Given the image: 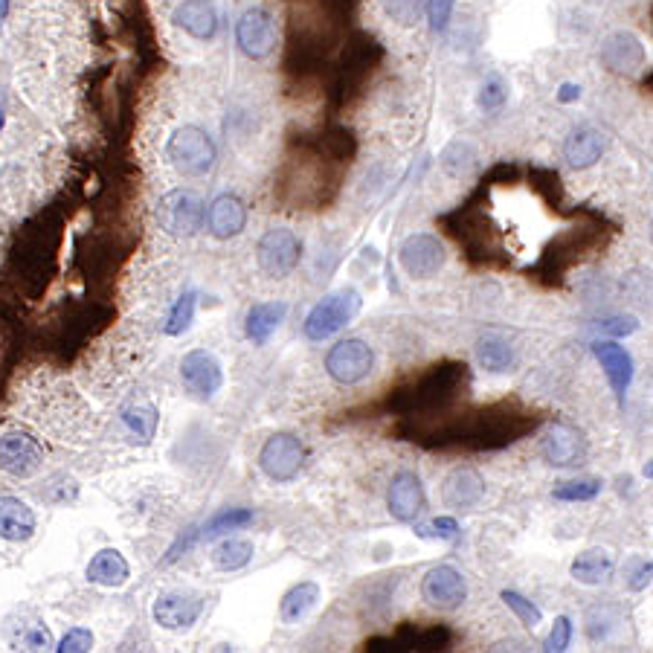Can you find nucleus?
<instances>
[{
	"instance_id": "1",
	"label": "nucleus",
	"mask_w": 653,
	"mask_h": 653,
	"mask_svg": "<svg viewBox=\"0 0 653 653\" xmlns=\"http://www.w3.org/2000/svg\"><path fill=\"white\" fill-rule=\"evenodd\" d=\"M363 308V299L357 294L355 288H343V291H334L323 297L305 317L302 323V331L311 343H323L328 337H334L337 331L349 326L360 314Z\"/></svg>"
},
{
	"instance_id": "2",
	"label": "nucleus",
	"mask_w": 653,
	"mask_h": 653,
	"mask_svg": "<svg viewBox=\"0 0 653 653\" xmlns=\"http://www.w3.org/2000/svg\"><path fill=\"white\" fill-rule=\"evenodd\" d=\"M166 154H169L172 166L178 169L180 175H186V178H201V175H207L209 169L215 166V157H218L212 137H209L204 128H198V125H183V128H178V131L169 137Z\"/></svg>"
},
{
	"instance_id": "3",
	"label": "nucleus",
	"mask_w": 653,
	"mask_h": 653,
	"mask_svg": "<svg viewBox=\"0 0 653 653\" xmlns=\"http://www.w3.org/2000/svg\"><path fill=\"white\" fill-rule=\"evenodd\" d=\"M204 201L192 189H172L157 204V221L160 230L172 238H192L204 227Z\"/></svg>"
},
{
	"instance_id": "4",
	"label": "nucleus",
	"mask_w": 653,
	"mask_h": 653,
	"mask_svg": "<svg viewBox=\"0 0 653 653\" xmlns=\"http://www.w3.org/2000/svg\"><path fill=\"white\" fill-rule=\"evenodd\" d=\"M375 369V352L366 340L360 337H346L337 340L326 355V372L334 384L355 386L366 381Z\"/></svg>"
},
{
	"instance_id": "5",
	"label": "nucleus",
	"mask_w": 653,
	"mask_h": 653,
	"mask_svg": "<svg viewBox=\"0 0 653 653\" xmlns=\"http://www.w3.org/2000/svg\"><path fill=\"white\" fill-rule=\"evenodd\" d=\"M302 259V241L288 227H273L256 244V262L259 270L270 279H285L297 270Z\"/></svg>"
},
{
	"instance_id": "6",
	"label": "nucleus",
	"mask_w": 653,
	"mask_h": 653,
	"mask_svg": "<svg viewBox=\"0 0 653 653\" xmlns=\"http://www.w3.org/2000/svg\"><path fill=\"white\" fill-rule=\"evenodd\" d=\"M305 465V445L294 433H273L259 450V468L273 482L297 479Z\"/></svg>"
},
{
	"instance_id": "7",
	"label": "nucleus",
	"mask_w": 653,
	"mask_h": 653,
	"mask_svg": "<svg viewBox=\"0 0 653 653\" xmlns=\"http://www.w3.org/2000/svg\"><path fill=\"white\" fill-rule=\"evenodd\" d=\"M398 265L413 279H430L447 265V250L442 238L433 233H413L398 247Z\"/></svg>"
},
{
	"instance_id": "8",
	"label": "nucleus",
	"mask_w": 653,
	"mask_h": 653,
	"mask_svg": "<svg viewBox=\"0 0 653 653\" xmlns=\"http://www.w3.org/2000/svg\"><path fill=\"white\" fill-rule=\"evenodd\" d=\"M421 598L433 607V610H459L468 598V581L465 575L450 564H439L427 569V575L421 578Z\"/></svg>"
},
{
	"instance_id": "9",
	"label": "nucleus",
	"mask_w": 653,
	"mask_h": 653,
	"mask_svg": "<svg viewBox=\"0 0 653 653\" xmlns=\"http://www.w3.org/2000/svg\"><path fill=\"white\" fill-rule=\"evenodd\" d=\"M180 378L198 401H209L224 386V366L207 349H192L180 360Z\"/></svg>"
},
{
	"instance_id": "10",
	"label": "nucleus",
	"mask_w": 653,
	"mask_h": 653,
	"mask_svg": "<svg viewBox=\"0 0 653 653\" xmlns=\"http://www.w3.org/2000/svg\"><path fill=\"white\" fill-rule=\"evenodd\" d=\"M540 453L552 468H578L587 462V439L581 430L569 427V424H552L540 442Z\"/></svg>"
},
{
	"instance_id": "11",
	"label": "nucleus",
	"mask_w": 653,
	"mask_h": 653,
	"mask_svg": "<svg viewBox=\"0 0 653 653\" xmlns=\"http://www.w3.org/2000/svg\"><path fill=\"white\" fill-rule=\"evenodd\" d=\"M236 44L247 59H268L276 47V27L265 9H247L236 24Z\"/></svg>"
},
{
	"instance_id": "12",
	"label": "nucleus",
	"mask_w": 653,
	"mask_h": 653,
	"mask_svg": "<svg viewBox=\"0 0 653 653\" xmlns=\"http://www.w3.org/2000/svg\"><path fill=\"white\" fill-rule=\"evenodd\" d=\"M386 505H389V514L398 523H416L418 517L424 514V508H427V494H424V485H421L418 474L398 471V474L392 476Z\"/></svg>"
},
{
	"instance_id": "13",
	"label": "nucleus",
	"mask_w": 653,
	"mask_h": 653,
	"mask_svg": "<svg viewBox=\"0 0 653 653\" xmlns=\"http://www.w3.org/2000/svg\"><path fill=\"white\" fill-rule=\"evenodd\" d=\"M601 61L619 76H636L645 67V44L630 30L610 32L601 44Z\"/></svg>"
},
{
	"instance_id": "14",
	"label": "nucleus",
	"mask_w": 653,
	"mask_h": 653,
	"mask_svg": "<svg viewBox=\"0 0 653 653\" xmlns=\"http://www.w3.org/2000/svg\"><path fill=\"white\" fill-rule=\"evenodd\" d=\"M44 462V447L30 433H6L0 439V468L12 476H30Z\"/></svg>"
},
{
	"instance_id": "15",
	"label": "nucleus",
	"mask_w": 653,
	"mask_h": 653,
	"mask_svg": "<svg viewBox=\"0 0 653 653\" xmlns=\"http://www.w3.org/2000/svg\"><path fill=\"white\" fill-rule=\"evenodd\" d=\"M204 613V598L195 593H163L154 601V622L163 630H189Z\"/></svg>"
},
{
	"instance_id": "16",
	"label": "nucleus",
	"mask_w": 653,
	"mask_h": 653,
	"mask_svg": "<svg viewBox=\"0 0 653 653\" xmlns=\"http://www.w3.org/2000/svg\"><path fill=\"white\" fill-rule=\"evenodd\" d=\"M593 355L595 360L601 363L607 381H610V386H613V395H616L619 407L624 410V404H627V389H630V384H633V372H636L633 355H630L624 346L610 343V340L593 343Z\"/></svg>"
},
{
	"instance_id": "17",
	"label": "nucleus",
	"mask_w": 653,
	"mask_h": 653,
	"mask_svg": "<svg viewBox=\"0 0 653 653\" xmlns=\"http://www.w3.org/2000/svg\"><path fill=\"white\" fill-rule=\"evenodd\" d=\"M204 221H207L209 236L218 238V241H230V238L241 236L247 227V204L230 192L218 195L204 212Z\"/></svg>"
},
{
	"instance_id": "18",
	"label": "nucleus",
	"mask_w": 653,
	"mask_h": 653,
	"mask_svg": "<svg viewBox=\"0 0 653 653\" xmlns=\"http://www.w3.org/2000/svg\"><path fill=\"white\" fill-rule=\"evenodd\" d=\"M485 500V479L474 468H456L442 482V503L456 511H474Z\"/></svg>"
},
{
	"instance_id": "19",
	"label": "nucleus",
	"mask_w": 653,
	"mask_h": 653,
	"mask_svg": "<svg viewBox=\"0 0 653 653\" xmlns=\"http://www.w3.org/2000/svg\"><path fill=\"white\" fill-rule=\"evenodd\" d=\"M607 149V140L604 134L593 128V125H581V128H572L569 137L564 143V157L572 169H590L601 160V154Z\"/></svg>"
},
{
	"instance_id": "20",
	"label": "nucleus",
	"mask_w": 653,
	"mask_h": 653,
	"mask_svg": "<svg viewBox=\"0 0 653 653\" xmlns=\"http://www.w3.org/2000/svg\"><path fill=\"white\" fill-rule=\"evenodd\" d=\"M288 302L282 299H273V302H253L250 311H247V320H244V334L247 340H253L256 346H265L270 337L276 334V328L285 323L288 317Z\"/></svg>"
},
{
	"instance_id": "21",
	"label": "nucleus",
	"mask_w": 653,
	"mask_h": 653,
	"mask_svg": "<svg viewBox=\"0 0 653 653\" xmlns=\"http://www.w3.org/2000/svg\"><path fill=\"white\" fill-rule=\"evenodd\" d=\"M172 21L180 30L189 32L192 38H201V41H207L218 32V12H215L212 0H183L175 9Z\"/></svg>"
},
{
	"instance_id": "22",
	"label": "nucleus",
	"mask_w": 653,
	"mask_h": 653,
	"mask_svg": "<svg viewBox=\"0 0 653 653\" xmlns=\"http://www.w3.org/2000/svg\"><path fill=\"white\" fill-rule=\"evenodd\" d=\"M35 532V514L27 503L6 497L0 500V537L12 543H24Z\"/></svg>"
},
{
	"instance_id": "23",
	"label": "nucleus",
	"mask_w": 653,
	"mask_h": 653,
	"mask_svg": "<svg viewBox=\"0 0 653 653\" xmlns=\"http://www.w3.org/2000/svg\"><path fill=\"white\" fill-rule=\"evenodd\" d=\"M613 555L607 549H587L581 552L572 566H569V575L572 581L584 584V587H598L601 581H607L613 575Z\"/></svg>"
},
{
	"instance_id": "24",
	"label": "nucleus",
	"mask_w": 653,
	"mask_h": 653,
	"mask_svg": "<svg viewBox=\"0 0 653 653\" xmlns=\"http://www.w3.org/2000/svg\"><path fill=\"white\" fill-rule=\"evenodd\" d=\"M85 575H88L90 584H99V587H122L128 581L131 569L117 549H102L90 558Z\"/></svg>"
},
{
	"instance_id": "25",
	"label": "nucleus",
	"mask_w": 653,
	"mask_h": 653,
	"mask_svg": "<svg viewBox=\"0 0 653 653\" xmlns=\"http://www.w3.org/2000/svg\"><path fill=\"white\" fill-rule=\"evenodd\" d=\"M320 601V584L317 581H299L279 601V619L282 624H299Z\"/></svg>"
},
{
	"instance_id": "26",
	"label": "nucleus",
	"mask_w": 653,
	"mask_h": 653,
	"mask_svg": "<svg viewBox=\"0 0 653 653\" xmlns=\"http://www.w3.org/2000/svg\"><path fill=\"white\" fill-rule=\"evenodd\" d=\"M450 642V633L447 630H439V627H407L398 639H389V642H369L366 648H375V645H389L384 651H436Z\"/></svg>"
},
{
	"instance_id": "27",
	"label": "nucleus",
	"mask_w": 653,
	"mask_h": 653,
	"mask_svg": "<svg viewBox=\"0 0 653 653\" xmlns=\"http://www.w3.org/2000/svg\"><path fill=\"white\" fill-rule=\"evenodd\" d=\"M476 360L488 369V372H508L514 366V346L505 340L503 334H482L476 340Z\"/></svg>"
},
{
	"instance_id": "28",
	"label": "nucleus",
	"mask_w": 653,
	"mask_h": 653,
	"mask_svg": "<svg viewBox=\"0 0 653 653\" xmlns=\"http://www.w3.org/2000/svg\"><path fill=\"white\" fill-rule=\"evenodd\" d=\"M253 555H256V549H253L250 540L227 537V540H221L212 549V566L221 569V572H238V569H244V566L253 561Z\"/></svg>"
},
{
	"instance_id": "29",
	"label": "nucleus",
	"mask_w": 653,
	"mask_h": 653,
	"mask_svg": "<svg viewBox=\"0 0 653 653\" xmlns=\"http://www.w3.org/2000/svg\"><path fill=\"white\" fill-rule=\"evenodd\" d=\"M250 523H253V511L250 508H224V511L212 514L207 523L201 526V532L192 537L195 540H215V537L238 532V529H244Z\"/></svg>"
},
{
	"instance_id": "30",
	"label": "nucleus",
	"mask_w": 653,
	"mask_h": 653,
	"mask_svg": "<svg viewBox=\"0 0 653 653\" xmlns=\"http://www.w3.org/2000/svg\"><path fill=\"white\" fill-rule=\"evenodd\" d=\"M598 494H601V479H593V476L566 479L552 491L558 503H593Z\"/></svg>"
},
{
	"instance_id": "31",
	"label": "nucleus",
	"mask_w": 653,
	"mask_h": 653,
	"mask_svg": "<svg viewBox=\"0 0 653 653\" xmlns=\"http://www.w3.org/2000/svg\"><path fill=\"white\" fill-rule=\"evenodd\" d=\"M195 308H198V294H195V291H183V294L178 297V302L172 305V311H169V317H166L163 331H166L169 337L183 334L186 328L192 326V320H195Z\"/></svg>"
},
{
	"instance_id": "32",
	"label": "nucleus",
	"mask_w": 653,
	"mask_h": 653,
	"mask_svg": "<svg viewBox=\"0 0 653 653\" xmlns=\"http://www.w3.org/2000/svg\"><path fill=\"white\" fill-rule=\"evenodd\" d=\"M122 421L128 424V430L143 442V445H149L151 439H154V433H157V410L154 407H131V410H125L122 413Z\"/></svg>"
},
{
	"instance_id": "33",
	"label": "nucleus",
	"mask_w": 653,
	"mask_h": 653,
	"mask_svg": "<svg viewBox=\"0 0 653 653\" xmlns=\"http://www.w3.org/2000/svg\"><path fill=\"white\" fill-rule=\"evenodd\" d=\"M503 598V604L520 619V622L526 624V627H532L535 630L537 624L543 622V613H540V607H537L535 601H529L523 593H517V590H503L500 593Z\"/></svg>"
},
{
	"instance_id": "34",
	"label": "nucleus",
	"mask_w": 653,
	"mask_h": 653,
	"mask_svg": "<svg viewBox=\"0 0 653 653\" xmlns=\"http://www.w3.org/2000/svg\"><path fill=\"white\" fill-rule=\"evenodd\" d=\"M424 3L427 0H381L386 18L401 24V27H416L421 12H424Z\"/></svg>"
},
{
	"instance_id": "35",
	"label": "nucleus",
	"mask_w": 653,
	"mask_h": 653,
	"mask_svg": "<svg viewBox=\"0 0 653 653\" xmlns=\"http://www.w3.org/2000/svg\"><path fill=\"white\" fill-rule=\"evenodd\" d=\"M12 645H18L24 651H47V648H53V636L44 624L32 622L18 627V636H12Z\"/></svg>"
},
{
	"instance_id": "36",
	"label": "nucleus",
	"mask_w": 653,
	"mask_h": 653,
	"mask_svg": "<svg viewBox=\"0 0 653 653\" xmlns=\"http://www.w3.org/2000/svg\"><path fill=\"white\" fill-rule=\"evenodd\" d=\"M651 575H653V566L651 561H645V558H630L627 566H624V584H627V590H633V593H642V590H648V584H651Z\"/></svg>"
},
{
	"instance_id": "37",
	"label": "nucleus",
	"mask_w": 653,
	"mask_h": 653,
	"mask_svg": "<svg viewBox=\"0 0 653 653\" xmlns=\"http://www.w3.org/2000/svg\"><path fill=\"white\" fill-rule=\"evenodd\" d=\"M572 633H575L572 619L569 616H558L555 624H552V630H549V636H546V642H543V651L564 653L569 648V642H572Z\"/></svg>"
},
{
	"instance_id": "38",
	"label": "nucleus",
	"mask_w": 653,
	"mask_h": 653,
	"mask_svg": "<svg viewBox=\"0 0 653 653\" xmlns=\"http://www.w3.org/2000/svg\"><path fill=\"white\" fill-rule=\"evenodd\" d=\"M505 99H508V90H505L503 79H497V76H491L479 90V108L482 111H500Z\"/></svg>"
},
{
	"instance_id": "39",
	"label": "nucleus",
	"mask_w": 653,
	"mask_h": 653,
	"mask_svg": "<svg viewBox=\"0 0 653 653\" xmlns=\"http://www.w3.org/2000/svg\"><path fill=\"white\" fill-rule=\"evenodd\" d=\"M416 532L421 537H436V540H456L462 535V529L453 517H436L427 526H416Z\"/></svg>"
},
{
	"instance_id": "40",
	"label": "nucleus",
	"mask_w": 653,
	"mask_h": 653,
	"mask_svg": "<svg viewBox=\"0 0 653 653\" xmlns=\"http://www.w3.org/2000/svg\"><path fill=\"white\" fill-rule=\"evenodd\" d=\"M59 653H88L93 651V633L88 627H73L64 633V639L59 642Z\"/></svg>"
},
{
	"instance_id": "41",
	"label": "nucleus",
	"mask_w": 653,
	"mask_h": 653,
	"mask_svg": "<svg viewBox=\"0 0 653 653\" xmlns=\"http://www.w3.org/2000/svg\"><path fill=\"white\" fill-rule=\"evenodd\" d=\"M453 6L456 0H427L424 9H427V18H430V27L433 32H445L450 24V15H453Z\"/></svg>"
},
{
	"instance_id": "42",
	"label": "nucleus",
	"mask_w": 653,
	"mask_h": 653,
	"mask_svg": "<svg viewBox=\"0 0 653 653\" xmlns=\"http://www.w3.org/2000/svg\"><path fill=\"white\" fill-rule=\"evenodd\" d=\"M639 328V320L633 314H619V317H607L598 323V331L601 334H610V337H627Z\"/></svg>"
},
{
	"instance_id": "43",
	"label": "nucleus",
	"mask_w": 653,
	"mask_h": 653,
	"mask_svg": "<svg viewBox=\"0 0 653 653\" xmlns=\"http://www.w3.org/2000/svg\"><path fill=\"white\" fill-rule=\"evenodd\" d=\"M581 96V88L578 85H564L561 93H558V102H572V99H578Z\"/></svg>"
},
{
	"instance_id": "44",
	"label": "nucleus",
	"mask_w": 653,
	"mask_h": 653,
	"mask_svg": "<svg viewBox=\"0 0 653 653\" xmlns=\"http://www.w3.org/2000/svg\"><path fill=\"white\" fill-rule=\"evenodd\" d=\"M6 15H9V0H0V24L6 21Z\"/></svg>"
}]
</instances>
